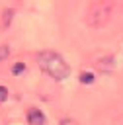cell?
<instances>
[{
    "label": "cell",
    "mask_w": 123,
    "mask_h": 125,
    "mask_svg": "<svg viewBox=\"0 0 123 125\" xmlns=\"http://www.w3.org/2000/svg\"><path fill=\"white\" fill-rule=\"evenodd\" d=\"M8 98V88L6 86H0V102H4Z\"/></svg>",
    "instance_id": "8992f818"
},
{
    "label": "cell",
    "mask_w": 123,
    "mask_h": 125,
    "mask_svg": "<svg viewBox=\"0 0 123 125\" xmlns=\"http://www.w3.org/2000/svg\"><path fill=\"white\" fill-rule=\"evenodd\" d=\"M80 80H82V82H84V84H90V82H92V80H94V76H92V74H90V72H84V74H82V76H80Z\"/></svg>",
    "instance_id": "277c9868"
},
{
    "label": "cell",
    "mask_w": 123,
    "mask_h": 125,
    "mask_svg": "<svg viewBox=\"0 0 123 125\" xmlns=\"http://www.w3.org/2000/svg\"><path fill=\"white\" fill-rule=\"evenodd\" d=\"M8 55H10V49H8L6 45H2V47H0V62H2V61H6V59H8Z\"/></svg>",
    "instance_id": "3957f363"
},
{
    "label": "cell",
    "mask_w": 123,
    "mask_h": 125,
    "mask_svg": "<svg viewBox=\"0 0 123 125\" xmlns=\"http://www.w3.org/2000/svg\"><path fill=\"white\" fill-rule=\"evenodd\" d=\"M27 121H29V125H45V115H43L41 109L31 107L27 111Z\"/></svg>",
    "instance_id": "7a4b0ae2"
},
{
    "label": "cell",
    "mask_w": 123,
    "mask_h": 125,
    "mask_svg": "<svg viewBox=\"0 0 123 125\" xmlns=\"http://www.w3.org/2000/svg\"><path fill=\"white\" fill-rule=\"evenodd\" d=\"M37 62L39 66L53 78V80H64L70 74V66L68 62L57 53V51H41L37 55Z\"/></svg>",
    "instance_id": "6da1fadb"
},
{
    "label": "cell",
    "mask_w": 123,
    "mask_h": 125,
    "mask_svg": "<svg viewBox=\"0 0 123 125\" xmlns=\"http://www.w3.org/2000/svg\"><path fill=\"white\" fill-rule=\"evenodd\" d=\"M23 68H25V66H23V62H18V64L12 68V72H14V74H20V72H23Z\"/></svg>",
    "instance_id": "5b68a950"
}]
</instances>
